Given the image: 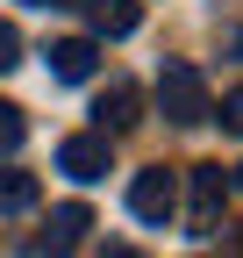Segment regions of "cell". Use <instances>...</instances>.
<instances>
[{"label": "cell", "mask_w": 243, "mask_h": 258, "mask_svg": "<svg viewBox=\"0 0 243 258\" xmlns=\"http://www.w3.org/2000/svg\"><path fill=\"white\" fill-rule=\"evenodd\" d=\"M186 186H193L186 230H193V237H215V230H222V208H229V172H222V165H193Z\"/></svg>", "instance_id": "cell-2"}, {"label": "cell", "mask_w": 243, "mask_h": 258, "mask_svg": "<svg viewBox=\"0 0 243 258\" xmlns=\"http://www.w3.org/2000/svg\"><path fill=\"white\" fill-rule=\"evenodd\" d=\"M29 8H50V0H29Z\"/></svg>", "instance_id": "cell-15"}, {"label": "cell", "mask_w": 243, "mask_h": 258, "mask_svg": "<svg viewBox=\"0 0 243 258\" xmlns=\"http://www.w3.org/2000/svg\"><path fill=\"white\" fill-rule=\"evenodd\" d=\"M136 22H143L136 0H86V29H93V36H129Z\"/></svg>", "instance_id": "cell-8"}, {"label": "cell", "mask_w": 243, "mask_h": 258, "mask_svg": "<svg viewBox=\"0 0 243 258\" xmlns=\"http://www.w3.org/2000/svg\"><path fill=\"white\" fill-rule=\"evenodd\" d=\"M172 208H179V186H172L165 165H150V172L129 179V215L136 222H172Z\"/></svg>", "instance_id": "cell-4"}, {"label": "cell", "mask_w": 243, "mask_h": 258, "mask_svg": "<svg viewBox=\"0 0 243 258\" xmlns=\"http://www.w3.org/2000/svg\"><path fill=\"white\" fill-rule=\"evenodd\" d=\"M100 258H143V251H129V244H107V251H100Z\"/></svg>", "instance_id": "cell-13"}, {"label": "cell", "mask_w": 243, "mask_h": 258, "mask_svg": "<svg viewBox=\"0 0 243 258\" xmlns=\"http://www.w3.org/2000/svg\"><path fill=\"white\" fill-rule=\"evenodd\" d=\"M229 186H236V194H243V165H236V172H229Z\"/></svg>", "instance_id": "cell-14"}, {"label": "cell", "mask_w": 243, "mask_h": 258, "mask_svg": "<svg viewBox=\"0 0 243 258\" xmlns=\"http://www.w3.org/2000/svg\"><path fill=\"white\" fill-rule=\"evenodd\" d=\"M22 137H29V115H22L15 101H0V158H8V151H22Z\"/></svg>", "instance_id": "cell-10"}, {"label": "cell", "mask_w": 243, "mask_h": 258, "mask_svg": "<svg viewBox=\"0 0 243 258\" xmlns=\"http://www.w3.org/2000/svg\"><path fill=\"white\" fill-rule=\"evenodd\" d=\"M36 172H22V165H0V215H29L36 208Z\"/></svg>", "instance_id": "cell-9"}, {"label": "cell", "mask_w": 243, "mask_h": 258, "mask_svg": "<svg viewBox=\"0 0 243 258\" xmlns=\"http://www.w3.org/2000/svg\"><path fill=\"white\" fill-rule=\"evenodd\" d=\"M158 115L179 122V129H193V122L215 115V108H207V79H200V64H165V72H158Z\"/></svg>", "instance_id": "cell-1"}, {"label": "cell", "mask_w": 243, "mask_h": 258, "mask_svg": "<svg viewBox=\"0 0 243 258\" xmlns=\"http://www.w3.org/2000/svg\"><path fill=\"white\" fill-rule=\"evenodd\" d=\"M93 64H100L93 36H65V43H50V79H65V86H79V79H93Z\"/></svg>", "instance_id": "cell-6"}, {"label": "cell", "mask_w": 243, "mask_h": 258, "mask_svg": "<svg viewBox=\"0 0 243 258\" xmlns=\"http://www.w3.org/2000/svg\"><path fill=\"white\" fill-rule=\"evenodd\" d=\"M222 122H229V129H243V86L229 93V101H222Z\"/></svg>", "instance_id": "cell-12"}, {"label": "cell", "mask_w": 243, "mask_h": 258, "mask_svg": "<svg viewBox=\"0 0 243 258\" xmlns=\"http://www.w3.org/2000/svg\"><path fill=\"white\" fill-rule=\"evenodd\" d=\"M22 64V36H15V22H0V72H15Z\"/></svg>", "instance_id": "cell-11"}, {"label": "cell", "mask_w": 243, "mask_h": 258, "mask_svg": "<svg viewBox=\"0 0 243 258\" xmlns=\"http://www.w3.org/2000/svg\"><path fill=\"white\" fill-rule=\"evenodd\" d=\"M107 137H100V129H93V137H65V144H57V172H72L79 186H93V179H107Z\"/></svg>", "instance_id": "cell-5"}, {"label": "cell", "mask_w": 243, "mask_h": 258, "mask_svg": "<svg viewBox=\"0 0 243 258\" xmlns=\"http://www.w3.org/2000/svg\"><path fill=\"white\" fill-rule=\"evenodd\" d=\"M86 230H93V208L86 201H57L50 222H43V237H36V258H72L86 244Z\"/></svg>", "instance_id": "cell-3"}, {"label": "cell", "mask_w": 243, "mask_h": 258, "mask_svg": "<svg viewBox=\"0 0 243 258\" xmlns=\"http://www.w3.org/2000/svg\"><path fill=\"white\" fill-rule=\"evenodd\" d=\"M136 108H143V93H136L129 79H114V86L100 93V108H93V115H100V137H122V129H136V122H143Z\"/></svg>", "instance_id": "cell-7"}]
</instances>
